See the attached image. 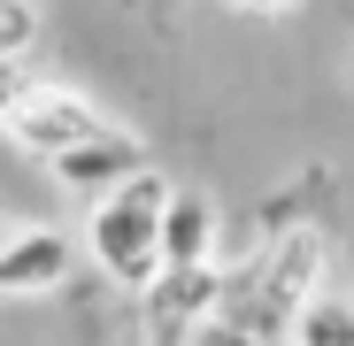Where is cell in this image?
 Listing matches in <instances>:
<instances>
[{
	"label": "cell",
	"mask_w": 354,
	"mask_h": 346,
	"mask_svg": "<svg viewBox=\"0 0 354 346\" xmlns=\"http://www.w3.org/2000/svg\"><path fill=\"white\" fill-rule=\"evenodd\" d=\"M16 85H24L16 70H0V115H8V100H16Z\"/></svg>",
	"instance_id": "obj_12"
},
{
	"label": "cell",
	"mask_w": 354,
	"mask_h": 346,
	"mask_svg": "<svg viewBox=\"0 0 354 346\" xmlns=\"http://www.w3.org/2000/svg\"><path fill=\"white\" fill-rule=\"evenodd\" d=\"M216 262L208 269H162L154 285H147V338L154 346H185L208 316H216Z\"/></svg>",
	"instance_id": "obj_4"
},
{
	"label": "cell",
	"mask_w": 354,
	"mask_h": 346,
	"mask_svg": "<svg viewBox=\"0 0 354 346\" xmlns=\"http://www.w3.org/2000/svg\"><path fill=\"white\" fill-rule=\"evenodd\" d=\"M0 247H8V231H0Z\"/></svg>",
	"instance_id": "obj_13"
},
{
	"label": "cell",
	"mask_w": 354,
	"mask_h": 346,
	"mask_svg": "<svg viewBox=\"0 0 354 346\" xmlns=\"http://www.w3.org/2000/svg\"><path fill=\"white\" fill-rule=\"evenodd\" d=\"M208 262H216V215H208V200L169 193V215H162V269H208Z\"/></svg>",
	"instance_id": "obj_7"
},
{
	"label": "cell",
	"mask_w": 354,
	"mask_h": 346,
	"mask_svg": "<svg viewBox=\"0 0 354 346\" xmlns=\"http://www.w3.org/2000/svg\"><path fill=\"white\" fill-rule=\"evenodd\" d=\"M301 346H354V300H316L301 323H292Z\"/></svg>",
	"instance_id": "obj_8"
},
{
	"label": "cell",
	"mask_w": 354,
	"mask_h": 346,
	"mask_svg": "<svg viewBox=\"0 0 354 346\" xmlns=\"http://www.w3.org/2000/svg\"><path fill=\"white\" fill-rule=\"evenodd\" d=\"M185 346H270V338H254L247 323H231V316H208V323H201Z\"/></svg>",
	"instance_id": "obj_10"
},
{
	"label": "cell",
	"mask_w": 354,
	"mask_h": 346,
	"mask_svg": "<svg viewBox=\"0 0 354 346\" xmlns=\"http://www.w3.org/2000/svg\"><path fill=\"white\" fill-rule=\"evenodd\" d=\"M0 131H8V146H24V154H39V162H62L70 146H85V139L115 131V115H100L77 85L24 77V85H16V100H8V115H0Z\"/></svg>",
	"instance_id": "obj_3"
},
{
	"label": "cell",
	"mask_w": 354,
	"mask_h": 346,
	"mask_svg": "<svg viewBox=\"0 0 354 346\" xmlns=\"http://www.w3.org/2000/svg\"><path fill=\"white\" fill-rule=\"evenodd\" d=\"M31 46H39V8L31 0H0V70H16Z\"/></svg>",
	"instance_id": "obj_9"
},
{
	"label": "cell",
	"mask_w": 354,
	"mask_h": 346,
	"mask_svg": "<svg viewBox=\"0 0 354 346\" xmlns=\"http://www.w3.org/2000/svg\"><path fill=\"white\" fill-rule=\"evenodd\" d=\"M77 269L70 254V231H8V247H0V300H31V293H54Z\"/></svg>",
	"instance_id": "obj_6"
},
{
	"label": "cell",
	"mask_w": 354,
	"mask_h": 346,
	"mask_svg": "<svg viewBox=\"0 0 354 346\" xmlns=\"http://www.w3.org/2000/svg\"><path fill=\"white\" fill-rule=\"evenodd\" d=\"M46 169H54V177H62L70 193H85V200L100 193V200H108V193H124L131 177H147V146H139L124 124H115V131H100V139L70 146L62 162H46Z\"/></svg>",
	"instance_id": "obj_5"
},
{
	"label": "cell",
	"mask_w": 354,
	"mask_h": 346,
	"mask_svg": "<svg viewBox=\"0 0 354 346\" xmlns=\"http://www.w3.org/2000/svg\"><path fill=\"white\" fill-rule=\"evenodd\" d=\"M247 16H277V8H292V0H239Z\"/></svg>",
	"instance_id": "obj_11"
},
{
	"label": "cell",
	"mask_w": 354,
	"mask_h": 346,
	"mask_svg": "<svg viewBox=\"0 0 354 346\" xmlns=\"http://www.w3.org/2000/svg\"><path fill=\"white\" fill-rule=\"evenodd\" d=\"M316 269H324V239H316V231H285V239L231 285V308L223 316L277 346V331H292L316 308Z\"/></svg>",
	"instance_id": "obj_2"
},
{
	"label": "cell",
	"mask_w": 354,
	"mask_h": 346,
	"mask_svg": "<svg viewBox=\"0 0 354 346\" xmlns=\"http://www.w3.org/2000/svg\"><path fill=\"white\" fill-rule=\"evenodd\" d=\"M162 215H169V177L147 169V177H131L124 193H108L93 208V223H85L93 262L124 285V293H147V285L162 277Z\"/></svg>",
	"instance_id": "obj_1"
}]
</instances>
